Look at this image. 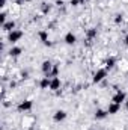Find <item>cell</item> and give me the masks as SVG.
I'll return each mask as SVG.
<instances>
[{
    "label": "cell",
    "mask_w": 128,
    "mask_h": 130,
    "mask_svg": "<svg viewBox=\"0 0 128 130\" xmlns=\"http://www.w3.org/2000/svg\"><path fill=\"white\" fill-rule=\"evenodd\" d=\"M23 36H24V32H23V30L15 29V30H12V32L8 33V41H9L11 44H17Z\"/></svg>",
    "instance_id": "6da1fadb"
},
{
    "label": "cell",
    "mask_w": 128,
    "mask_h": 130,
    "mask_svg": "<svg viewBox=\"0 0 128 130\" xmlns=\"http://www.w3.org/2000/svg\"><path fill=\"white\" fill-rule=\"evenodd\" d=\"M33 109V101L32 100H23V101H20L18 104H17V110L18 112H29V110H32Z\"/></svg>",
    "instance_id": "7a4b0ae2"
},
{
    "label": "cell",
    "mask_w": 128,
    "mask_h": 130,
    "mask_svg": "<svg viewBox=\"0 0 128 130\" xmlns=\"http://www.w3.org/2000/svg\"><path fill=\"white\" fill-rule=\"evenodd\" d=\"M107 73H109V71H107L105 68H99V70H96V73L94 74V77H92V82H94L95 85L96 83H101V82L107 77Z\"/></svg>",
    "instance_id": "3957f363"
},
{
    "label": "cell",
    "mask_w": 128,
    "mask_h": 130,
    "mask_svg": "<svg viewBox=\"0 0 128 130\" xmlns=\"http://www.w3.org/2000/svg\"><path fill=\"white\" fill-rule=\"evenodd\" d=\"M53 67H54V64H53L50 59H47V61H44V62L41 64V71L44 73V76H48V77H50Z\"/></svg>",
    "instance_id": "277c9868"
},
{
    "label": "cell",
    "mask_w": 128,
    "mask_h": 130,
    "mask_svg": "<svg viewBox=\"0 0 128 130\" xmlns=\"http://www.w3.org/2000/svg\"><path fill=\"white\" fill-rule=\"evenodd\" d=\"M112 101H113V103H118V104H121V103H125V101H127V94H125L124 91L118 89V91L115 92V95L112 97Z\"/></svg>",
    "instance_id": "5b68a950"
},
{
    "label": "cell",
    "mask_w": 128,
    "mask_h": 130,
    "mask_svg": "<svg viewBox=\"0 0 128 130\" xmlns=\"http://www.w3.org/2000/svg\"><path fill=\"white\" fill-rule=\"evenodd\" d=\"M66 117H68V113H66V110H63V109H57V110L53 113L54 123H62V121L66 120Z\"/></svg>",
    "instance_id": "8992f818"
},
{
    "label": "cell",
    "mask_w": 128,
    "mask_h": 130,
    "mask_svg": "<svg viewBox=\"0 0 128 130\" xmlns=\"http://www.w3.org/2000/svg\"><path fill=\"white\" fill-rule=\"evenodd\" d=\"M60 86H62V82H60V79L59 77H51V82H50V91H59L60 89Z\"/></svg>",
    "instance_id": "52a82bcc"
},
{
    "label": "cell",
    "mask_w": 128,
    "mask_h": 130,
    "mask_svg": "<svg viewBox=\"0 0 128 130\" xmlns=\"http://www.w3.org/2000/svg\"><path fill=\"white\" fill-rule=\"evenodd\" d=\"M63 41H65V44H68V45H74L77 42V36H75V33H72V32H66L63 36Z\"/></svg>",
    "instance_id": "ba28073f"
},
{
    "label": "cell",
    "mask_w": 128,
    "mask_h": 130,
    "mask_svg": "<svg viewBox=\"0 0 128 130\" xmlns=\"http://www.w3.org/2000/svg\"><path fill=\"white\" fill-rule=\"evenodd\" d=\"M38 36H39V41H41L44 45H47V47L51 45V42H50V39H48V32H47V30H39Z\"/></svg>",
    "instance_id": "9c48e42d"
},
{
    "label": "cell",
    "mask_w": 128,
    "mask_h": 130,
    "mask_svg": "<svg viewBox=\"0 0 128 130\" xmlns=\"http://www.w3.org/2000/svg\"><path fill=\"white\" fill-rule=\"evenodd\" d=\"M119 110H121V104H118V103H113V101H110V103H109V107H107V112H109V115H116Z\"/></svg>",
    "instance_id": "30bf717a"
},
{
    "label": "cell",
    "mask_w": 128,
    "mask_h": 130,
    "mask_svg": "<svg viewBox=\"0 0 128 130\" xmlns=\"http://www.w3.org/2000/svg\"><path fill=\"white\" fill-rule=\"evenodd\" d=\"M96 36H98V30H96V27H91V29H88V32H86V41H88V42L94 41Z\"/></svg>",
    "instance_id": "8fae6325"
},
{
    "label": "cell",
    "mask_w": 128,
    "mask_h": 130,
    "mask_svg": "<svg viewBox=\"0 0 128 130\" xmlns=\"http://www.w3.org/2000/svg\"><path fill=\"white\" fill-rule=\"evenodd\" d=\"M21 53H23V48H21V47H17V45L11 47V48H9V52H8V55H9L11 58H18Z\"/></svg>",
    "instance_id": "7c38bea8"
},
{
    "label": "cell",
    "mask_w": 128,
    "mask_h": 130,
    "mask_svg": "<svg viewBox=\"0 0 128 130\" xmlns=\"http://www.w3.org/2000/svg\"><path fill=\"white\" fill-rule=\"evenodd\" d=\"M107 115H109V112H107V109H96L95 113H94V118L95 120H104V118H107Z\"/></svg>",
    "instance_id": "4fadbf2b"
},
{
    "label": "cell",
    "mask_w": 128,
    "mask_h": 130,
    "mask_svg": "<svg viewBox=\"0 0 128 130\" xmlns=\"http://www.w3.org/2000/svg\"><path fill=\"white\" fill-rule=\"evenodd\" d=\"M115 65H116V59H115L113 56H110V58H107V59L104 61V68H105L107 71L113 70V68H115Z\"/></svg>",
    "instance_id": "5bb4252c"
},
{
    "label": "cell",
    "mask_w": 128,
    "mask_h": 130,
    "mask_svg": "<svg viewBox=\"0 0 128 130\" xmlns=\"http://www.w3.org/2000/svg\"><path fill=\"white\" fill-rule=\"evenodd\" d=\"M50 82H51V77L44 76V77L39 80V88H41V89H48V88H50Z\"/></svg>",
    "instance_id": "9a60e30c"
},
{
    "label": "cell",
    "mask_w": 128,
    "mask_h": 130,
    "mask_svg": "<svg viewBox=\"0 0 128 130\" xmlns=\"http://www.w3.org/2000/svg\"><path fill=\"white\" fill-rule=\"evenodd\" d=\"M15 26H17V23H15L14 20H9V21H6L2 27H3V30H5V32L9 33V32H12V30H15Z\"/></svg>",
    "instance_id": "2e32d148"
},
{
    "label": "cell",
    "mask_w": 128,
    "mask_h": 130,
    "mask_svg": "<svg viewBox=\"0 0 128 130\" xmlns=\"http://www.w3.org/2000/svg\"><path fill=\"white\" fill-rule=\"evenodd\" d=\"M51 8H53V6H51L50 3H42V5H41V12L45 15V14H48V12L51 11Z\"/></svg>",
    "instance_id": "e0dca14e"
},
{
    "label": "cell",
    "mask_w": 128,
    "mask_h": 130,
    "mask_svg": "<svg viewBox=\"0 0 128 130\" xmlns=\"http://www.w3.org/2000/svg\"><path fill=\"white\" fill-rule=\"evenodd\" d=\"M122 21H124V15H122V14H116V15H115V23H116V24H121Z\"/></svg>",
    "instance_id": "ac0fdd59"
},
{
    "label": "cell",
    "mask_w": 128,
    "mask_h": 130,
    "mask_svg": "<svg viewBox=\"0 0 128 130\" xmlns=\"http://www.w3.org/2000/svg\"><path fill=\"white\" fill-rule=\"evenodd\" d=\"M6 17H8V14H6V11H3V12L0 14V23H2V26L6 23Z\"/></svg>",
    "instance_id": "d6986e66"
},
{
    "label": "cell",
    "mask_w": 128,
    "mask_h": 130,
    "mask_svg": "<svg viewBox=\"0 0 128 130\" xmlns=\"http://www.w3.org/2000/svg\"><path fill=\"white\" fill-rule=\"evenodd\" d=\"M69 5H71V6H74V8H77L78 5H81V0H71V2H69Z\"/></svg>",
    "instance_id": "ffe728a7"
},
{
    "label": "cell",
    "mask_w": 128,
    "mask_h": 130,
    "mask_svg": "<svg viewBox=\"0 0 128 130\" xmlns=\"http://www.w3.org/2000/svg\"><path fill=\"white\" fill-rule=\"evenodd\" d=\"M21 77H23V79H27V77H29V73H27V71H23V73H21Z\"/></svg>",
    "instance_id": "44dd1931"
},
{
    "label": "cell",
    "mask_w": 128,
    "mask_h": 130,
    "mask_svg": "<svg viewBox=\"0 0 128 130\" xmlns=\"http://www.w3.org/2000/svg\"><path fill=\"white\" fill-rule=\"evenodd\" d=\"M124 45H127L128 47V33L125 35V38H124Z\"/></svg>",
    "instance_id": "7402d4cb"
},
{
    "label": "cell",
    "mask_w": 128,
    "mask_h": 130,
    "mask_svg": "<svg viewBox=\"0 0 128 130\" xmlns=\"http://www.w3.org/2000/svg\"><path fill=\"white\" fill-rule=\"evenodd\" d=\"M56 5H59V6H62V5H63V2H62V0H57V2H56Z\"/></svg>",
    "instance_id": "603a6c76"
},
{
    "label": "cell",
    "mask_w": 128,
    "mask_h": 130,
    "mask_svg": "<svg viewBox=\"0 0 128 130\" xmlns=\"http://www.w3.org/2000/svg\"><path fill=\"white\" fill-rule=\"evenodd\" d=\"M125 109H127V112H128V100L125 101Z\"/></svg>",
    "instance_id": "cb8c5ba5"
},
{
    "label": "cell",
    "mask_w": 128,
    "mask_h": 130,
    "mask_svg": "<svg viewBox=\"0 0 128 130\" xmlns=\"http://www.w3.org/2000/svg\"><path fill=\"white\" fill-rule=\"evenodd\" d=\"M86 2H89V0H81V5H84Z\"/></svg>",
    "instance_id": "d4e9b609"
},
{
    "label": "cell",
    "mask_w": 128,
    "mask_h": 130,
    "mask_svg": "<svg viewBox=\"0 0 128 130\" xmlns=\"http://www.w3.org/2000/svg\"><path fill=\"white\" fill-rule=\"evenodd\" d=\"M24 2H32V0H24Z\"/></svg>",
    "instance_id": "484cf974"
},
{
    "label": "cell",
    "mask_w": 128,
    "mask_h": 130,
    "mask_svg": "<svg viewBox=\"0 0 128 130\" xmlns=\"http://www.w3.org/2000/svg\"><path fill=\"white\" fill-rule=\"evenodd\" d=\"M26 130H32V129H26Z\"/></svg>",
    "instance_id": "4316f807"
}]
</instances>
